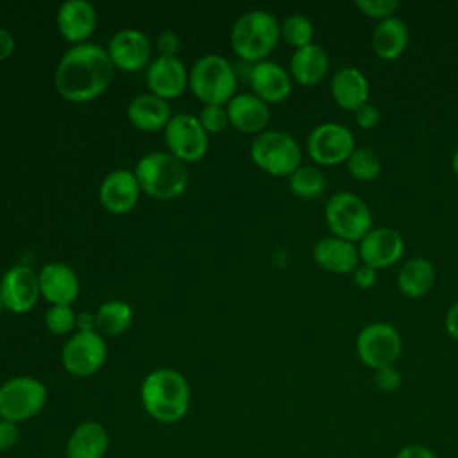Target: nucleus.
I'll return each mask as SVG.
<instances>
[{
    "label": "nucleus",
    "mask_w": 458,
    "mask_h": 458,
    "mask_svg": "<svg viewBox=\"0 0 458 458\" xmlns=\"http://www.w3.org/2000/svg\"><path fill=\"white\" fill-rule=\"evenodd\" d=\"M113 63L107 50L95 43L70 47L57 63L54 82L68 102H89L100 97L111 84Z\"/></svg>",
    "instance_id": "obj_1"
},
{
    "label": "nucleus",
    "mask_w": 458,
    "mask_h": 458,
    "mask_svg": "<svg viewBox=\"0 0 458 458\" xmlns=\"http://www.w3.org/2000/svg\"><path fill=\"white\" fill-rule=\"evenodd\" d=\"M188 379L175 369H156L148 372L140 386L143 410L161 424H175L184 419L190 408Z\"/></svg>",
    "instance_id": "obj_2"
},
{
    "label": "nucleus",
    "mask_w": 458,
    "mask_h": 458,
    "mask_svg": "<svg viewBox=\"0 0 458 458\" xmlns=\"http://www.w3.org/2000/svg\"><path fill=\"white\" fill-rule=\"evenodd\" d=\"M281 38V23L263 9L243 13L231 29V47L247 63H259L274 50Z\"/></svg>",
    "instance_id": "obj_3"
},
{
    "label": "nucleus",
    "mask_w": 458,
    "mask_h": 458,
    "mask_svg": "<svg viewBox=\"0 0 458 458\" xmlns=\"http://www.w3.org/2000/svg\"><path fill=\"white\" fill-rule=\"evenodd\" d=\"M141 191L159 200L179 197L188 186V170L170 152L156 150L145 154L134 170Z\"/></svg>",
    "instance_id": "obj_4"
},
{
    "label": "nucleus",
    "mask_w": 458,
    "mask_h": 458,
    "mask_svg": "<svg viewBox=\"0 0 458 458\" xmlns=\"http://www.w3.org/2000/svg\"><path fill=\"white\" fill-rule=\"evenodd\" d=\"M188 86L204 106H224L236 95V72L225 57L206 54L191 66Z\"/></svg>",
    "instance_id": "obj_5"
},
{
    "label": "nucleus",
    "mask_w": 458,
    "mask_h": 458,
    "mask_svg": "<svg viewBox=\"0 0 458 458\" xmlns=\"http://www.w3.org/2000/svg\"><path fill=\"white\" fill-rule=\"evenodd\" d=\"M324 218L333 236L352 243L374 227V216L369 204L352 191H336L329 197L324 208Z\"/></svg>",
    "instance_id": "obj_6"
},
{
    "label": "nucleus",
    "mask_w": 458,
    "mask_h": 458,
    "mask_svg": "<svg viewBox=\"0 0 458 458\" xmlns=\"http://www.w3.org/2000/svg\"><path fill=\"white\" fill-rule=\"evenodd\" d=\"M250 159L274 177H290L302 159L301 145L283 131H263L250 143Z\"/></svg>",
    "instance_id": "obj_7"
},
{
    "label": "nucleus",
    "mask_w": 458,
    "mask_h": 458,
    "mask_svg": "<svg viewBox=\"0 0 458 458\" xmlns=\"http://www.w3.org/2000/svg\"><path fill=\"white\" fill-rule=\"evenodd\" d=\"M47 386L32 376H16L0 386V417L21 424L47 404Z\"/></svg>",
    "instance_id": "obj_8"
},
{
    "label": "nucleus",
    "mask_w": 458,
    "mask_h": 458,
    "mask_svg": "<svg viewBox=\"0 0 458 458\" xmlns=\"http://www.w3.org/2000/svg\"><path fill=\"white\" fill-rule=\"evenodd\" d=\"M401 352V333L388 322H370L363 326L356 336V354L360 361L372 370L394 365Z\"/></svg>",
    "instance_id": "obj_9"
},
{
    "label": "nucleus",
    "mask_w": 458,
    "mask_h": 458,
    "mask_svg": "<svg viewBox=\"0 0 458 458\" xmlns=\"http://www.w3.org/2000/svg\"><path fill=\"white\" fill-rule=\"evenodd\" d=\"M354 134L338 122H324L315 125L306 138L308 156L322 166H336L347 163L354 152Z\"/></svg>",
    "instance_id": "obj_10"
},
{
    "label": "nucleus",
    "mask_w": 458,
    "mask_h": 458,
    "mask_svg": "<svg viewBox=\"0 0 458 458\" xmlns=\"http://www.w3.org/2000/svg\"><path fill=\"white\" fill-rule=\"evenodd\" d=\"M107 356V345L98 331H77L63 347L61 361L75 377H88L100 370Z\"/></svg>",
    "instance_id": "obj_11"
},
{
    "label": "nucleus",
    "mask_w": 458,
    "mask_h": 458,
    "mask_svg": "<svg viewBox=\"0 0 458 458\" xmlns=\"http://www.w3.org/2000/svg\"><path fill=\"white\" fill-rule=\"evenodd\" d=\"M165 141L168 152L182 163L202 159L209 147L208 132L202 129L199 118L188 113H179L170 118L165 127Z\"/></svg>",
    "instance_id": "obj_12"
},
{
    "label": "nucleus",
    "mask_w": 458,
    "mask_h": 458,
    "mask_svg": "<svg viewBox=\"0 0 458 458\" xmlns=\"http://www.w3.org/2000/svg\"><path fill=\"white\" fill-rule=\"evenodd\" d=\"M41 295L39 276L29 265L11 267L0 281V297L4 308L13 313L30 311Z\"/></svg>",
    "instance_id": "obj_13"
},
{
    "label": "nucleus",
    "mask_w": 458,
    "mask_h": 458,
    "mask_svg": "<svg viewBox=\"0 0 458 458\" xmlns=\"http://www.w3.org/2000/svg\"><path fill=\"white\" fill-rule=\"evenodd\" d=\"M406 243L403 234L394 227H372L358 243L360 261L372 268H386L397 263L404 254Z\"/></svg>",
    "instance_id": "obj_14"
},
{
    "label": "nucleus",
    "mask_w": 458,
    "mask_h": 458,
    "mask_svg": "<svg viewBox=\"0 0 458 458\" xmlns=\"http://www.w3.org/2000/svg\"><path fill=\"white\" fill-rule=\"evenodd\" d=\"M150 41L136 29H122L107 43V55L114 68L123 72L141 70L150 61Z\"/></svg>",
    "instance_id": "obj_15"
},
{
    "label": "nucleus",
    "mask_w": 458,
    "mask_h": 458,
    "mask_svg": "<svg viewBox=\"0 0 458 458\" xmlns=\"http://www.w3.org/2000/svg\"><path fill=\"white\" fill-rule=\"evenodd\" d=\"M140 184L134 172L120 168L109 172L98 190V199L104 209L113 215L129 213L140 199Z\"/></svg>",
    "instance_id": "obj_16"
},
{
    "label": "nucleus",
    "mask_w": 458,
    "mask_h": 458,
    "mask_svg": "<svg viewBox=\"0 0 458 458\" xmlns=\"http://www.w3.org/2000/svg\"><path fill=\"white\" fill-rule=\"evenodd\" d=\"M55 23L66 41L81 45L86 43L97 27V11L88 0H66L57 9Z\"/></svg>",
    "instance_id": "obj_17"
},
{
    "label": "nucleus",
    "mask_w": 458,
    "mask_h": 458,
    "mask_svg": "<svg viewBox=\"0 0 458 458\" xmlns=\"http://www.w3.org/2000/svg\"><path fill=\"white\" fill-rule=\"evenodd\" d=\"M252 93L267 104H277L292 93V75L274 61H259L249 70Z\"/></svg>",
    "instance_id": "obj_18"
},
{
    "label": "nucleus",
    "mask_w": 458,
    "mask_h": 458,
    "mask_svg": "<svg viewBox=\"0 0 458 458\" xmlns=\"http://www.w3.org/2000/svg\"><path fill=\"white\" fill-rule=\"evenodd\" d=\"M147 84L150 93L168 100L179 97L188 86V72L179 57H156L147 70Z\"/></svg>",
    "instance_id": "obj_19"
},
{
    "label": "nucleus",
    "mask_w": 458,
    "mask_h": 458,
    "mask_svg": "<svg viewBox=\"0 0 458 458\" xmlns=\"http://www.w3.org/2000/svg\"><path fill=\"white\" fill-rule=\"evenodd\" d=\"M229 123L245 134H259L267 131L270 122L268 104L263 102L254 93H236L227 102Z\"/></svg>",
    "instance_id": "obj_20"
},
{
    "label": "nucleus",
    "mask_w": 458,
    "mask_h": 458,
    "mask_svg": "<svg viewBox=\"0 0 458 458\" xmlns=\"http://www.w3.org/2000/svg\"><path fill=\"white\" fill-rule=\"evenodd\" d=\"M333 100L347 111H356L369 102L370 84L367 75L356 66L338 68L329 82Z\"/></svg>",
    "instance_id": "obj_21"
},
{
    "label": "nucleus",
    "mask_w": 458,
    "mask_h": 458,
    "mask_svg": "<svg viewBox=\"0 0 458 458\" xmlns=\"http://www.w3.org/2000/svg\"><path fill=\"white\" fill-rule=\"evenodd\" d=\"M313 261L333 274H351L360 265L358 243L338 236H324L313 247Z\"/></svg>",
    "instance_id": "obj_22"
},
{
    "label": "nucleus",
    "mask_w": 458,
    "mask_h": 458,
    "mask_svg": "<svg viewBox=\"0 0 458 458\" xmlns=\"http://www.w3.org/2000/svg\"><path fill=\"white\" fill-rule=\"evenodd\" d=\"M39 276V290L41 295L52 304L72 306V302L79 295V277L72 267L52 261L43 265L38 272Z\"/></svg>",
    "instance_id": "obj_23"
},
{
    "label": "nucleus",
    "mask_w": 458,
    "mask_h": 458,
    "mask_svg": "<svg viewBox=\"0 0 458 458\" xmlns=\"http://www.w3.org/2000/svg\"><path fill=\"white\" fill-rule=\"evenodd\" d=\"M109 449V433L102 422L84 420L64 444L66 458H104Z\"/></svg>",
    "instance_id": "obj_24"
},
{
    "label": "nucleus",
    "mask_w": 458,
    "mask_h": 458,
    "mask_svg": "<svg viewBox=\"0 0 458 458\" xmlns=\"http://www.w3.org/2000/svg\"><path fill=\"white\" fill-rule=\"evenodd\" d=\"M410 41L406 23L397 18L390 16L386 20L377 21L370 36L372 52L383 61H395L403 55Z\"/></svg>",
    "instance_id": "obj_25"
},
{
    "label": "nucleus",
    "mask_w": 458,
    "mask_h": 458,
    "mask_svg": "<svg viewBox=\"0 0 458 458\" xmlns=\"http://www.w3.org/2000/svg\"><path fill=\"white\" fill-rule=\"evenodd\" d=\"M329 72V55L327 52L317 45H306L297 48L290 61V75L301 86H315L318 84Z\"/></svg>",
    "instance_id": "obj_26"
},
{
    "label": "nucleus",
    "mask_w": 458,
    "mask_h": 458,
    "mask_svg": "<svg viewBox=\"0 0 458 458\" xmlns=\"http://www.w3.org/2000/svg\"><path fill=\"white\" fill-rule=\"evenodd\" d=\"M129 122L145 132H156L159 129H165L170 122V106L166 100L152 95V93H141L134 97L129 102L127 107Z\"/></svg>",
    "instance_id": "obj_27"
},
{
    "label": "nucleus",
    "mask_w": 458,
    "mask_h": 458,
    "mask_svg": "<svg viewBox=\"0 0 458 458\" xmlns=\"http://www.w3.org/2000/svg\"><path fill=\"white\" fill-rule=\"evenodd\" d=\"M395 283L404 297L420 299L433 288L435 267L424 256L410 258L401 265Z\"/></svg>",
    "instance_id": "obj_28"
},
{
    "label": "nucleus",
    "mask_w": 458,
    "mask_h": 458,
    "mask_svg": "<svg viewBox=\"0 0 458 458\" xmlns=\"http://www.w3.org/2000/svg\"><path fill=\"white\" fill-rule=\"evenodd\" d=\"M132 324V308L123 301H107L95 313V327L100 335L116 336Z\"/></svg>",
    "instance_id": "obj_29"
},
{
    "label": "nucleus",
    "mask_w": 458,
    "mask_h": 458,
    "mask_svg": "<svg viewBox=\"0 0 458 458\" xmlns=\"http://www.w3.org/2000/svg\"><path fill=\"white\" fill-rule=\"evenodd\" d=\"M288 186L292 193L301 199H315L320 197L326 190V175L317 166L301 165L288 177Z\"/></svg>",
    "instance_id": "obj_30"
},
{
    "label": "nucleus",
    "mask_w": 458,
    "mask_h": 458,
    "mask_svg": "<svg viewBox=\"0 0 458 458\" xmlns=\"http://www.w3.org/2000/svg\"><path fill=\"white\" fill-rule=\"evenodd\" d=\"M347 170L356 181H374L381 174V157L369 147H356L347 159Z\"/></svg>",
    "instance_id": "obj_31"
},
{
    "label": "nucleus",
    "mask_w": 458,
    "mask_h": 458,
    "mask_svg": "<svg viewBox=\"0 0 458 458\" xmlns=\"http://www.w3.org/2000/svg\"><path fill=\"white\" fill-rule=\"evenodd\" d=\"M281 36L288 45L295 47V50L311 45L315 36L313 21L301 13L288 14L281 23Z\"/></svg>",
    "instance_id": "obj_32"
},
{
    "label": "nucleus",
    "mask_w": 458,
    "mask_h": 458,
    "mask_svg": "<svg viewBox=\"0 0 458 458\" xmlns=\"http://www.w3.org/2000/svg\"><path fill=\"white\" fill-rule=\"evenodd\" d=\"M45 324L52 333L64 335L77 326V313L72 310V306L52 304L45 315Z\"/></svg>",
    "instance_id": "obj_33"
},
{
    "label": "nucleus",
    "mask_w": 458,
    "mask_h": 458,
    "mask_svg": "<svg viewBox=\"0 0 458 458\" xmlns=\"http://www.w3.org/2000/svg\"><path fill=\"white\" fill-rule=\"evenodd\" d=\"M199 122L202 125V129L211 134V132H220L225 129V125L229 123V116H227V109L224 106H204L200 109L199 114Z\"/></svg>",
    "instance_id": "obj_34"
},
{
    "label": "nucleus",
    "mask_w": 458,
    "mask_h": 458,
    "mask_svg": "<svg viewBox=\"0 0 458 458\" xmlns=\"http://www.w3.org/2000/svg\"><path fill=\"white\" fill-rule=\"evenodd\" d=\"M354 5L369 18H374L377 21L386 20L390 16H395L394 13L399 7L397 0H356Z\"/></svg>",
    "instance_id": "obj_35"
},
{
    "label": "nucleus",
    "mask_w": 458,
    "mask_h": 458,
    "mask_svg": "<svg viewBox=\"0 0 458 458\" xmlns=\"http://www.w3.org/2000/svg\"><path fill=\"white\" fill-rule=\"evenodd\" d=\"M374 383L381 392L390 394V392H395L401 386L403 376H401V372L397 370L395 365H386V367H381V369L374 370Z\"/></svg>",
    "instance_id": "obj_36"
},
{
    "label": "nucleus",
    "mask_w": 458,
    "mask_h": 458,
    "mask_svg": "<svg viewBox=\"0 0 458 458\" xmlns=\"http://www.w3.org/2000/svg\"><path fill=\"white\" fill-rule=\"evenodd\" d=\"M354 122L360 129L370 131L379 123V109L374 104L367 102L360 109L354 111Z\"/></svg>",
    "instance_id": "obj_37"
},
{
    "label": "nucleus",
    "mask_w": 458,
    "mask_h": 458,
    "mask_svg": "<svg viewBox=\"0 0 458 458\" xmlns=\"http://www.w3.org/2000/svg\"><path fill=\"white\" fill-rule=\"evenodd\" d=\"M351 277H352V283L360 290H370L377 281V270L372 268L370 265L360 261V265L351 272Z\"/></svg>",
    "instance_id": "obj_38"
},
{
    "label": "nucleus",
    "mask_w": 458,
    "mask_h": 458,
    "mask_svg": "<svg viewBox=\"0 0 458 458\" xmlns=\"http://www.w3.org/2000/svg\"><path fill=\"white\" fill-rule=\"evenodd\" d=\"M20 440V424L0 419V451H11Z\"/></svg>",
    "instance_id": "obj_39"
},
{
    "label": "nucleus",
    "mask_w": 458,
    "mask_h": 458,
    "mask_svg": "<svg viewBox=\"0 0 458 458\" xmlns=\"http://www.w3.org/2000/svg\"><path fill=\"white\" fill-rule=\"evenodd\" d=\"M181 47V39L175 32L172 30H166V32H161L159 38H157V50H159V55H166V57H175L177 50Z\"/></svg>",
    "instance_id": "obj_40"
},
{
    "label": "nucleus",
    "mask_w": 458,
    "mask_h": 458,
    "mask_svg": "<svg viewBox=\"0 0 458 458\" xmlns=\"http://www.w3.org/2000/svg\"><path fill=\"white\" fill-rule=\"evenodd\" d=\"M394 458H438L429 447L420 444H410L401 447Z\"/></svg>",
    "instance_id": "obj_41"
},
{
    "label": "nucleus",
    "mask_w": 458,
    "mask_h": 458,
    "mask_svg": "<svg viewBox=\"0 0 458 458\" xmlns=\"http://www.w3.org/2000/svg\"><path fill=\"white\" fill-rule=\"evenodd\" d=\"M444 326H445V331L447 335L458 342V301H454L447 313H445V318H444Z\"/></svg>",
    "instance_id": "obj_42"
},
{
    "label": "nucleus",
    "mask_w": 458,
    "mask_h": 458,
    "mask_svg": "<svg viewBox=\"0 0 458 458\" xmlns=\"http://www.w3.org/2000/svg\"><path fill=\"white\" fill-rule=\"evenodd\" d=\"M14 50V38L4 27H0V63L5 61Z\"/></svg>",
    "instance_id": "obj_43"
},
{
    "label": "nucleus",
    "mask_w": 458,
    "mask_h": 458,
    "mask_svg": "<svg viewBox=\"0 0 458 458\" xmlns=\"http://www.w3.org/2000/svg\"><path fill=\"white\" fill-rule=\"evenodd\" d=\"M77 326L81 331H93V326H95V315L88 313V311H82L77 315Z\"/></svg>",
    "instance_id": "obj_44"
},
{
    "label": "nucleus",
    "mask_w": 458,
    "mask_h": 458,
    "mask_svg": "<svg viewBox=\"0 0 458 458\" xmlns=\"http://www.w3.org/2000/svg\"><path fill=\"white\" fill-rule=\"evenodd\" d=\"M451 168H453V172L458 175V148L453 152V157H451Z\"/></svg>",
    "instance_id": "obj_45"
},
{
    "label": "nucleus",
    "mask_w": 458,
    "mask_h": 458,
    "mask_svg": "<svg viewBox=\"0 0 458 458\" xmlns=\"http://www.w3.org/2000/svg\"><path fill=\"white\" fill-rule=\"evenodd\" d=\"M2 308H4V304H2V297H0V311H2Z\"/></svg>",
    "instance_id": "obj_46"
},
{
    "label": "nucleus",
    "mask_w": 458,
    "mask_h": 458,
    "mask_svg": "<svg viewBox=\"0 0 458 458\" xmlns=\"http://www.w3.org/2000/svg\"><path fill=\"white\" fill-rule=\"evenodd\" d=\"M0 419H2V417H0Z\"/></svg>",
    "instance_id": "obj_47"
}]
</instances>
